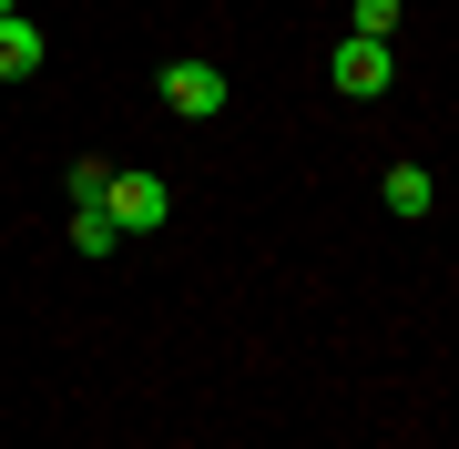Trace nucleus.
I'll return each mask as SVG.
<instances>
[{"label": "nucleus", "instance_id": "nucleus-1", "mask_svg": "<svg viewBox=\"0 0 459 449\" xmlns=\"http://www.w3.org/2000/svg\"><path fill=\"white\" fill-rule=\"evenodd\" d=\"M388 82H398V51H388V41H358V31H347V41L327 51V92H347V102H377Z\"/></svg>", "mask_w": 459, "mask_h": 449}, {"label": "nucleus", "instance_id": "nucleus-2", "mask_svg": "<svg viewBox=\"0 0 459 449\" xmlns=\"http://www.w3.org/2000/svg\"><path fill=\"white\" fill-rule=\"evenodd\" d=\"M113 225L123 235H164L174 225V184L164 174H113Z\"/></svg>", "mask_w": 459, "mask_h": 449}, {"label": "nucleus", "instance_id": "nucleus-3", "mask_svg": "<svg viewBox=\"0 0 459 449\" xmlns=\"http://www.w3.org/2000/svg\"><path fill=\"white\" fill-rule=\"evenodd\" d=\"M164 102H174L184 123H214V113L235 102V82H225L214 62H164Z\"/></svg>", "mask_w": 459, "mask_h": 449}, {"label": "nucleus", "instance_id": "nucleus-4", "mask_svg": "<svg viewBox=\"0 0 459 449\" xmlns=\"http://www.w3.org/2000/svg\"><path fill=\"white\" fill-rule=\"evenodd\" d=\"M41 62H51V41H41V21H31V11H0V82H31Z\"/></svg>", "mask_w": 459, "mask_h": 449}, {"label": "nucleus", "instance_id": "nucleus-5", "mask_svg": "<svg viewBox=\"0 0 459 449\" xmlns=\"http://www.w3.org/2000/svg\"><path fill=\"white\" fill-rule=\"evenodd\" d=\"M377 194H388V215H429V204H439V184H429V164H388V184H377Z\"/></svg>", "mask_w": 459, "mask_h": 449}, {"label": "nucleus", "instance_id": "nucleus-6", "mask_svg": "<svg viewBox=\"0 0 459 449\" xmlns=\"http://www.w3.org/2000/svg\"><path fill=\"white\" fill-rule=\"evenodd\" d=\"M113 246H123L113 204H72V255H113Z\"/></svg>", "mask_w": 459, "mask_h": 449}, {"label": "nucleus", "instance_id": "nucleus-7", "mask_svg": "<svg viewBox=\"0 0 459 449\" xmlns=\"http://www.w3.org/2000/svg\"><path fill=\"white\" fill-rule=\"evenodd\" d=\"M347 31H358V41H388V31H398V0H358V11H347Z\"/></svg>", "mask_w": 459, "mask_h": 449}, {"label": "nucleus", "instance_id": "nucleus-8", "mask_svg": "<svg viewBox=\"0 0 459 449\" xmlns=\"http://www.w3.org/2000/svg\"><path fill=\"white\" fill-rule=\"evenodd\" d=\"M72 204H113V164H72Z\"/></svg>", "mask_w": 459, "mask_h": 449}, {"label": "nucleus", "instance_id": "nucleus-9", "mask_svg": "<svg viewBox=\"0 0 459 449\" xmlns=\"http://www.w3.org/2000/svg\"><path fill=\"white\" fill-rule=\"evenodd\" d=\"M0 11H21V0H0Z\"/></svg>", "mask_w": 459, "mask_h": 449}]
</instances>
